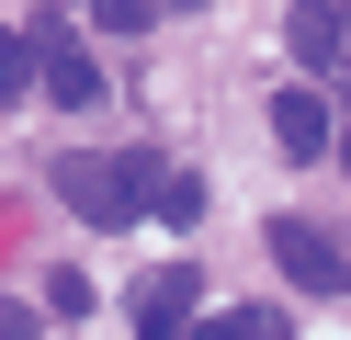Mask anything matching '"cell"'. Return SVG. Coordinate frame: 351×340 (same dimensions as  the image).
<instances>
[{
  "label": "cell",
  "instance_id": "obj_1",
  "mask_svg": "<svg viewBox=\"0 0 351 340\" xmlns=\"http://www.w3.org/2000/svg\"><path fill=\"white\" fill-rule=\"evenodd\" d=\"M159 170H170L159 148H125V159H91V148H80V159H57V204H69L80 227H136L147 193H159Z\"/></svg>",
  "mask_w": 351,
  "mask_h": 340
},
{
  "label": "cell",
  "instance_id": "obj_2",
  "mask_svg": "<svg viewBox=\"0 0 351 340\" xmlns=\"http://www.w3.org/2000/svg\"><path fill=\"white\" fill-rule=\"evenodd\" d=\"M204 306V272L193 261H159V272H136V295H125V317H136V340H182V317Z\"/></svg>",
  "mask_w": 351,
  "mask_h": 340
},
{
  "label": "cell",
  "instance_id": "obj_3",
  "mask_svg": "<svg viewBox=\"0 0 351 340\" xmlns=\"http://www.w3.org/2000/svg\"><path fill=\"white\" fill-rule=\"evenodd\" d=\"M272 261H283V284H295V295H340V238H328V227L317 216H272Z\"/></svg>",
  "mask_w": 351,
  "mask_h": 340
},
{
  "label": "cell",
  "instance_id": "obj_4",
  "mask_svg": "<svg viewBox=\"0 0 351 340\" xmlns=\"http://www.w3.org/2000/svg\"><path fill=\"white\" fill-rule=\"evenodd\" d=\"M34 91H46V102H69V113H91V102H102V68L80 57V45L34 34Z\"/></svg>",
  "mask_w": 351,
  "mask_h": 340
},
{
  "label": "cell",
  "instance_id": "obj_5",
  "mask_svg": "<svg viewBox=\"0 0 351 340\" xmlns=\"http://www.w3.org/2000/svg\"><path fill=\"white\" fill-rule=\"evenodd\" d=\"M272 148L295 159V170L328 159V102H317V91H272Z\"/></svg>",
  "mask_w": 351,
  "mask_h": 340
},
{
  "label": "cell",
  "instance_id": "obj_6",
  "mask_svg": "<svg viewBox=\"0 0 351 340\" xmlns=\"http://www.w3.org/2000/svg\"><path fill=\"white\" fill-rule=\"evenodd\" d=\"M283 45H295V68H340V12L328 0H295L283 12Z\"/></svg>",
  "mask_w": 351,
  "mask_h": 340
},
{
  "label": "cell",
  "instance_id": "obj_7",
  "mask_svg": "<svg viewBox=\"0 0 351 340\" xmlns=\"http://www.w3.org/2000/svg\"><path fill=\"white\" fill-rule=\"evenodd\" d=\"M182 340H295V317H272V306H227V317H204V329L182 317Z\"/></svg>",
  "mask_w": 351,
  "mask_h": 340
},
{
  "label": "cell",
  "instance_id": "obj_8",
  "mask_svg": "<svg viewBox=\"0 0 351 340\" xmlns=\"http://www.w3.org/2000/svg\"><path fill=\"white\" fill-rule=\"evenodd\" d=\"M69 12H91L102 34H147V23H159V0H69Z\"/></svg>",
  "mask_w": 351,
  "mask_h": 340
},
{
  "label": "cell",
  "instance_id": "obj_9",
  "mask_svg": "<svg viewBox=\"0 0 351 340\" xmlns=\"http://www.w3.org/2000/svg\"><path fill=\"white\" fill-rule=\"evenodd\" d=\"M34 91V34H0V102H23Z\"/></svg>",
  "mask_w": 351,
  "mask_h": 340
},
{
  "label": "cell",
  "instance_id": "obj_10",
  "mask_svg": "<svg viewBox=\"0 0 351 340\" xmlns=\"http://www.w3.org/2000/svg\"><path fill=\"white\" fill-rule=\"evenodd\" d=\"M0 340H34V329H23V317H0Z\"/></svg>",
  "mask_w": 351,
  "mask_h": 340
},
{
  "label": "cell",
  "instance_id": "obj_11",
  "mask_svg": "<svg viewBox=\"0 0 351 340\" xmlns=\"http://www.w3.org/2000/svg\"><path fill=\"white\" fill-rule=\"evenodd\" d=\"M159 12H170V0H159Z\"/></svg>",
  "mask_w": 351,
  "mask_h": 340
}]
</instances>
